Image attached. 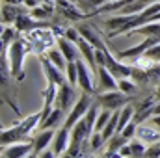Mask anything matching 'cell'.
<instances>
[{
    "label": "cell",
    "instance_id": "cell-1",
    "mask_svg": "<svg viewBox=\"0 0 160 158\" xmlns=\"http://www.w3.org/2000/svg\"><path fill=\"white\" fill-rule=\"evenodd\" d=\"M41 123V112H36L28 117L21 119L19 123H15L13 126L9 128H2V134H0V145L2 147H8L15 141H24V140H30L32 138V130L36 126H39Z\"/></svg>",
    "mask_w": 160,
    "mask_h": 158
},
{
    "label": "cell",
    "instance_id": "cell-2",
    "mask_svg": "<svg viewBox=\"0 0 160 158\" xmlns=\"http://www.w3.org/2000/svg\"><path fill=\"white\" fill-rule=\"evenodd\" d=\"M32 50V45L28 37H17L9 45L8 48V58H9V71L15 78L24 80V69H22V62H24V56Z\"/></svg>",
    "mask_w": 160,
    "mask_h": 158
},
{
    "label": "cell",
    "instance_id": "cell-3",
    "mask_svg": "<svg viewBox=\"0 0 160 158\" xmlns=\"http://www.w3.org/2000/svg\"><path fill=\"white\" fill-rule=\"evenodd\" d=\"M95 101L101 104V108H108V110H121L123 106L130 104L132 102V95L118 89H110V91H102V93H97Z\"/></svg>",
    "mask_w": 160,
    "mask_h": 158
},
{
    "label": "cell",
    "instance_id": "cell-4",
    "mask_svg": "<svg viewBox=\"0 0 160 158\" xmlns=\"http://www.w3.org/2000/svg\"><path fill=\"white\" fill-rule=\"evenodd\" d=\"M28 41H30V45H32V50L34 52H38V54H43V52H47L48 48H52V45L56 43V36H54V30H52V26L47 30V28H38V30H32V32H28Z\"/></svg>",
    "mask_w": 160,
    "mask_h": 158
},
{
    "label": "cell",
    "instance_id": "cell-5",
    "mask_svg": "<svg viewBox=\"0 0 160 158\" xmlns=\"http://www.w3.org/2000/svg\"><path fill=\"white\" fill-rule=\"evenodd\" d=\"M93 104V101H91V93H82L78 99H77V102L73 104V108H71V112L67 114V119H65V123H63V126L65 128H73L77 123H78L80 119L86 116V112L89 110V106Z\"/></svg>",
    "mask_w": 160,
    "mask_h": 158
},
{
    "label": "cell",
    "instance_id": "cell-6",
    "mask_svg": "<svg viewBox=\"0 0 160 158\" xmlns=\"http://www.w3.org/2000/svg\"><path fill=\"white\" fill-rule=\"evenodd\" d=\"M75 87L69 80H65L63 84L58 86V93H56V99H54V106L63 110V112H71L73 104L77 102V95H75Z\"/></svg>",
    "mask_w": 160,
    "mask_h": 158
},
{
    "label": "cell",
    "instance_id": "cell-7",
    "mask_svg": "<svg viewBox=\"0 0 160 158\" xmlns=\"http://www.w3.org/2000/svg\"><path fill=\"white\" fill-rule=\"evenodd\" d=\"M13 26H15L21 34H28V32H32V30H38V28H50L52 24H48V22H45V21H41V19H36L32 13H22V11H21Z\"/></svg>",
    "mask_w": 160,
    "mask_h": 158
},
{
    "label": "cell",
    "instance_id": "cell-8",
    "mask_svg": "<svg viewBox=\"0 0 160 158\" xmlns=\"http://www.w3.org/2000/svg\"><path fill=\"white\" fill-rule=\"evenodd\" d=\"M2 156L4 158H21V156H30L34 153V140H24V141H15L8 147H2Z\"/></svg>",
    "mask_w": 160,
    "mask_h": 158
},
{
    "label": "cell",
    "instance_id": "cell-9",
    "mask_svg": "<svg viewBox=\"0 0 160 158\" xmlns=\"http://www.w3.org/2000/svg\"><path fill=\"white\" fill-rule=\"evenodd\" d=\"M104 65L112 71V75L116 77V78H130V75H132V65H125V63H121L119 60H116L112 54H110V50L106 48L104 50Z\"/></svg>",
    "mask_w": 160,
    "mask_h": 158
},
{
    "label": "cell",
    "instance_id": "cell-10",
    "mask_svg": "<svg viewBox=\"0 0 160 158\" xmlns=\"http://www.w3.org/2000/svg\"><path fill=\"white\" fill-rule=\"evenodd\" d=\"M97 77H99V84H97V89H95L97 93L110 91V89H118V78L112 75V71L106 65H99Z\"/></svg>",
    "mask_w": 160,
    "mask_h": 158
},
{
    "label": "cell",
    "instance_id": "cell-11",
    "mask_svg": "<svg viewBox=\"0 0 160 158\" xmlns=\"http://www.w3.org/2000/svg\"><path fill=\"white\" fill-rule=\"evenodd\" d=\"M41 67H43V73H45V78L47 82H54V84H63L67 80V75H63L62 69H58L47 56H41Z\"/></svg>",
    "mask_w": 160,
    "mask_h": 158
},
{
    "label": "cell",
    "instance_id": "cell-12",
    "mask_svg": "<svg viewBox=\"0 0 160 158\" xmlns=\"http://www.w3.org/2000/svg\"><path fill=\"white\" fill-rule=\"evenodd\" d=\"M77 45H78L80 48V54H82V58L86 60V63L89 65V69H91V73H95L97 75V71H99V63H97V58H95V47L89 43V41H86L82 36H80V39L77 41Z\"/></svg>",
    "mask_w": 160,
    "mask_h": 158
},
{
    "label": "cell",
    "instance_id": "cell-13",
    "mask_svg": "<svg viewBox=\"0 0 160 158\" xmlns=\"http://www.w3.org/2000/svg\"><path fill=\"white\" fill-rule=\"evenodd\" d=\"M56 13L63 15V17L69 19V21H82V19L86 17L78 6L71 4L69 0H56Z\"/></svg>",
    "mask_w": 160,
    "mask_h": 158
},
{
    "label": "cell",
    "instance_id": "cell-14",
    "mask_svg": "<svg viewBox=\"0 0 160 158\" xmlns=\"http://www.w3.org/2000/svg\"><path fill=\"white\" fill-rule=\"evenodd\" d=\"M54 136H56V130L54 128H41L39 132L32 138L34 140V153L30 156H39V153L47 149V145L54 140Z\"/></svg>",
    "mask_w": 160,
    "mask_h": 158
},
{
    "label": "cell",
    "instance_id": "cell-15",
    "mask_svg": "<svg viewBox=\"0 0 160 158\" xmlns=\"http://www.w3.org/2000/svg\"><path fill=\"white\" fill-rule=\"evenodd\" d=\"M69 141H71V130L62 125V128L54 136V155L56 156H65L67 147H69Z\"/></svg>",
    "mask_w": 160,
    "mask_h": 158
},
{
    "label": "cell",
    "instance_id": "cell-16",
    "mask_svg": "<svg viewBox=\"0 0 160 158\" xmlns=\"http://www.w3.org/2000/svg\"><path fill=\"white\" fill-rule=\"evenodd\" d=\"M56 45L60 47V50L63 52V56H65V60L67 62H77L80 56V48H78V45L75 43V41H71V39H67L65 36H62V37H58V41H56Z\"/></svg>",
    "mask_w": 160,
    "mask_h": 158
},
{
    "label": "cell",
    "instance_id": "cell-17",
    "mask_svg": "<svg viewBox=\"0 0 160 158\" xmlns=\"http://www.w3.org/2000/svg\"><path fill=\"white\" fill-rule=\"evenodd\" d=\"M77 67H78V86L82 87V91L86 93H93V80H91V69H88V63L82 62V58L77 60Z\"/></svg>",
    "mask_w": 160,
    "mask_h": 158
},
{
    "label": "cell",
    "instance_id": "cell-18",
    "mask_svg": "<svg viewBox=\"0 0 160 158\" xmlns=\"http://www.w3.org/2000/svg\"><path fill=\"white\" fill-rule=\"evenodd\" d=\"M78 32L80 36L84 37L86 41H89L95 48H106V45H104V41L101 39V36L97 34V30L91 26V24H88V22H82L78 26Z\"/></svg>",
    "mask_w": 160,
    "mask_h": 158
},
{
    "label": "cell",
    "instance_id": "cell-19",
    "mask_svg": "<svg viewBox=\"0 0 160 158\" xmlns=\"http://www.w3.org/2000/svg\"><path fill=\"white\" fill-rule=\"evenodd\" d=\"M136 138H140L142 141H145V143H155V141H158L160 140V130L155 126V128H151V126H145V125H138V130H136Z\"/></svg>",
    "mask_w": 160,
    "mask_h": 158
},
{
    "label": "cell",
    "instance_id": "cell-20",
    "mask_svg": "<svg viewBox=\"0 0 160 158\" xmlns=\"http://www.w3.org/2000/svg\"><path fill=\"white\" fill-rule=\"evenodd\" d=\"M21 13V4H2V22L4 24H15L17 17Z\"/></svg>",
    "mask_w": 160,
    "mask_h": 158
},
{
    "label": "cell",
    "instance_id": "cell-21",
    "mask_svg": "<svg viewBox=\"0 0 160 158\" xmlns=\"http://www.w3.org/2000/svg\"><path fill=\"white\" fill-rule=\"evenodd\" d=\"M65 114H67V112H63V110H60V108H56V106H54V108H52V112H50L47 117L41 121L38 128H39V130H41V128H56V126L62 123V119H63Z\"/></svg>",
    "mask_w": 160,
    "mask_h": 158
},
{
    "label": "cell",
    "instance_id": "cell-22",
    "mask_svg": "<svg viewBox=\"0 0 160 158\" xmlns=\"http://www.w3.org/2000/svg\"><path fill=\"white\" fill-rule=\"evenodd\" d=\"M47 58H48L58 69H62V71L67 69V60H65L63 52L60 50V47H58V48H48V50H47Z\"/></svg>",
    "mask_w": 160,
    "mask_h": 158
},
{
    "label": "cell",
    "instance_id": "cell-23",
    "mask_svg": "<svg viewBox=\"0 0 160 158\" xmlns=\"http://www.w3.org/2000/svg\"><path fill=\"white\" fill-rule=\"evenodd\" d=\"M118 87L121 91L128 93V95H136L138 91V82H134L132 78H119L118 80Z\"/></svg>",
    "mask_w": 160,
    "mask_h": 158
},
{
    "label": "cell",
    "instance_id": "cell-24",
    "mask_svg": "<svg viewBox=\"0 0 160 158\" xmlns=\"http://www.w3.org/2000/svg\"><path fill=\"white\" fill-rule=\"evenodd\" d=\"M17 32H19V30H17L15 26H6V24H4V30H2V41H0V45H6V47H8V45H11L13 41L19 37V36H17Z\"/></svg>",
    "mask_w": 160,
    "mask_h": 158
},
{
    "label": "cell",
    "instance_id": "cell-25",
    "mask_svg": "<svg viewBox=\"0 0 160 158\" xmlns=\"http://www.w3.org/2000/svg\"><path fill=\"white\" fill-rule=\"evenodd\" d=\"M128 145H130V149H132V156H145V151H147V147H145L147 143H145V141H142L140 138H138V140L132 138Z\"/></svg>",
    "mask_w": 160,
    "mask_h": 158
},
{
    "label": "cell",
    "instance_id": "cell-26",
    "mask_svg": "<svg viewBox=\"0 0 160 158\" xmlns=\"http://www.w3.org/2000/svg\"><path fill=\"white\" fill-rule=\"evenodd\" d=\"M67 80L73 84V86H78V67H77V62H67Z\"/></svg>",
    "mask_w": 160,
    "mask_h": 158
},
{
    "label": "cell",
    "instance_id": "cell-27",
    "mask_svg": "<svg viewBox=\"0 0 160 158\" xmlns=\"http://www.w3.org/2000/svg\"><path fill=\"white\" fill-rule=\"evenodd\" d=\"M110 117H112V110H108V108H102V112L99 114L97 123H95V130H102V128L106 126V123L110 121Z\"/></svg>",
    "mask_w": 160,
    "mask_h": 158
},
{
    "label": "cell",
    "instance_id": "cell-28",
    "mask_svg": "<svg viewBox=\"0 0 160 158\" xmlns=\"http://www.w3.org/2000/svg\"><path fill=\"white\" fill-rule=\"evenodd\" d=\"M143 56H145L147 60H151V62H160V43L149 47V48L143 52Z\"/></svg>",
    "mask_w": 160,
    "mask_h": 158
},
{
    "label": "cell",
    "instance_id": "cell-29",
    "mask_svg": "<svg viewBox=\"0 0 160 158\" xmlns=\"http://www.w3.org/2000/svg\"><path fill=\"white\" fill-rule=\"evenodd\" d=\"M102 143H104V140H102V134H101V130H93V134L89 136V145H91V149H101L102 147Z\"/></svg>",
    "mask_w": 160,
    "mask_h": 158
},
{
    "label": "cell",
    "instance_id": "cell-30",
    "mask_svg": "<svg viewBox=\"0 0 160 158\" xmlns=\"http://www.w3.org/2000/svg\"><path fill=\"white\" fill-rule=\"evenodd\" d=\"M63 36L67 37V39H71V41H77L80 39V32H78V28H67V30H63Z\"/></svg>",
    "mask_w": 160,
    "mask_h": 158
},
{
    "label": "cell",
    "instance_id": "cell-31",
    "mask_svg": "<svg viewBox=\"0 0 160 158\" xmlns=\"http://www.w3.org/2000/svg\"><path fill=\"white\" fill-rule=\"evenodd\" d=\"M145 156H160V140L151 143V147L145 151Z\"/></svg>",
    "mask_w": 160,
    "mask_h": 158
},
{
    "label": "cell",
    "instance_id": "cell-32",
    "mask_svg": "<svg viewBox=\"0 0 160 158\" xmlns=\"http://www.w3.org/2000/svg\"><path fill=\"white\" fill-rule=\"evenodd\" d=\"M119 156H132V149H130L128 143H125V145L119 149Z\"/></svg>",
    "mask_w": 160,
    "mask_h": 158
},
{
    "label": "cell",
    "instance_id": "cell-33",
    "mask_svg": "<svg viewBox=\"0 0 160 158\" xmlns=\"http://www.w3.org/2000/svg\"><path fill=\"white\" fill-rule=\"evenodd\" d=\"M39 156L41 158H52V156H56V155H54V151H41Z\"/></svg>",
    "mask_w": 160,
    "mask_h": 158
},
{
    "label": "cell",
    "instance_id": "cell-34",
    "mask_svg": "<svg viewBox=\"0 0 160 158\" xmlns=\"http://www.w3.org/2000/svg\"><path fill=\"white\" fill-rule=\"evenodd\" d=\"M153 125L160 130V116H153Z\"/></svg>",
    "mask_w": 160,
    "mask_h": 158
},
{
    "label": "cell",
    "instance_id": "cell-35",
    "mask_svg": "<svg viewBox=\"0 0 160 158\" xmlns=\"http://www.w3.org/2000/svg\"><path fill=\"white\" fill-rule=\"evenodd\" d=\"M4 2H8V4H21L19 0H4Z\"/></svg>",
    "mask_w": 160,
    "mask_h": 158
},
{
    "label": "cell",
    "instance_id": "cell-36",
    "mask_svg": "<svg viewBox=\"0 0 160 158\" xmlns=\"http://www.w3.org/2000/svg\"><path fill=\"white\" fill-rule=\"evenodd\" d=\"M157 97H158V101H160V80H158V87H157Z\"/></svg>",
    "mask_w": 160,
    "mask_h": 158
}]
</instances>
